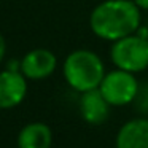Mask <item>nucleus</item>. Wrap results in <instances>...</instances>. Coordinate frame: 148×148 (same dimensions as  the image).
<instances>
[{
    "label": "nucleus",
    "instance_id": "obj_1",
    "mask_svg": "<svg viewBox=\"0 0 148 148\" xmlns=\"http://www.w3.org/2000/svg\"><path fill=\"white\" fill-rule=\"evenodd\" d=\"M140 26L142 10L134 0H103L94 7L89 16L92 34L112 43L137 34Z\"/></svg>",
    "mask_w": 148,
    "mask_h": 148
},
{
    "label": "nucleus",
    "instance_id": "obj_2",
    "mask_svg": "<svg viewBox=\"0 0 148 148\" xmlns=\"http://www.w3.org/2000/svg\"><path fill=\"white\" fill-rule=\"evenodd\" d=\"M105 73L102 58L91 49H75L62 64L64 80L72 89L80 94L97 89Z\"/></svg>",
    "mask_w": 148,
    "mask_h": 148
},
{
    "label": "nucleus",
    "instance_id": "obj_3",
    "mask_svg": "<svg viewBox=\"0 0 148 148\" xmlns=\"http://www.w3.org/2000/svg\"><path fill=\"white\" fill-rule=\"evenodd\" d=\"M110 59L116 69L140 73L148 69V40L140 34H132L112 43Z\"/></svg>",
    "mask_w": 148,
    "mask_h": 148
},
{
    "label": "nucleus",
    "instance_id": "obj_4",
    "mask_svg": "<svg viewBox=\"0 0 148 148\" xmlns=\"http://www.w3.org/2000/svg\"><path fill=\"white\" fill-rule=\"evenodd\" d=\"M99 91L112 107H126L135 102L140 91L135 73L115 69L105 73L99 84Z\"/></svg>",
    "mask_w": 148,
    "mask_h": 148
},
{
    "label": "nucleus",
    "instance_id": "obj_5",
    "mask_svg": "<svg viewBox=\"0 0 148 148\" xmlns=\"http://www.w3.org/2000/svg\"><path fill=\"white\" fill-rule=\"evenodd\" d=\"M58 67V59L54 53L45 48H37L29 51L21 59V73L27 80H43L53 75Z\"/></svg>",
    "mask_w": 148,
    "mask_h": 148
},
{
    "label": "nucleus",
    "instance_id": "obj_6",
    "mask_svg": "<svg viewBox=\"0 0 148 148\" xmlns=\"http://www.w3.org/2000/svg\"><path fill=\"white\" fill-rule=\"evenodd\" d=\"M27 94V78L21 72H0V108L8 110L18 107Z\"/></svg>",
    "mask_w": 148,
    "mask_h": 148
},
{
    "label": "nucleus",
    "instance_id": "obj_7",
    "mask_svg": "<svg viewBox=\"0 0 148 148\" xmlns=\"http://www.w3.org/2000/svg\"><path fill=\"white\" fill-rule=\"evenodd\" d=\"M115 148H148V118L126 121L116 132Z\"/></svg>",
    "mask_w": 148,
    "mask_h": 148
},
{
    "label": "nucleus",
    "instance_id": "obj_8",
    "mask_svg": "<svg viewBox=\"0 0 148 148\" xmlns=\"http://www.w3.org/2000/svg\"><path fill=\"white\" fill-rule=\"evenodd\" d=\"M110 105L102 96V92L97 89H91L86 92H81L80 97V115L88 124L99 126L105 123L110 116Z\"/></svg>",
    "mask_w": 148,
    "mask_h": 148
},
{
    "label": "nucleus",
    "instance_id": "obj_9",
    "mask_svg": "<svg viewBox=\"0 0 148 148\" xmlns=\"http://www.w3.org/2000/svg\"><path fill=\"white\" fill-rule=\"evenodd\" d=\"M53 132L45 123H29L18 134V148H51Z\"/></svg>",
    "mask_w": 148,
    "mask_h": 148
},
{
    "label": "nucleus",
    "instance_id": "obj_10",
    "mask_svg": "<svg viewBox=\"0 0 148 148\" xmlns=\"http://www.w3.org/2000/svg\"><path fill=\"white\" fill-rule=\"evenodd\" d=\"M5 51H7V45H5V38L2 37V34H0V62H2V59H3V56H5Z\"/></svg>",
    "mask_w": 148,
    "mask_h": 148
},
{
    "label": "nucleus",
    "instance_id": "obj_11",
    "mask_svg": "<svg viewBox=\"0 0 148 148\" xmlns=\"http://www.w3.org/2000/svg\"><path fill=\"white\" fill-rule=\"evenodd\" d=\"M134 2H135V5H137L140 10L148 11V0H134Z\"/></svg>",
    "mask_w": 148,
    "mask_h": 148
}]
</instances>
